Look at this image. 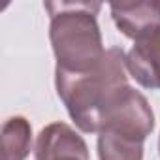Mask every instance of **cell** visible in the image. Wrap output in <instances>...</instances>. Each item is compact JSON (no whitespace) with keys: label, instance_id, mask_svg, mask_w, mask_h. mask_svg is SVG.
Listing matches in <instances>:
<instances>
[{"label":"cell","instance_id":"1","mask_svg":"<svg viewBox=\"0 0 160 160\" xmlns=\"http://www.w3.org/2000/svg\"><path fill=\"white\" fill-rule=\"evenodd\" d=\"M126 73L124 51L111 47L102 62L89 72L55 70V87L72 121L83 132L98 134L106 109L128 85Z\"/></svg>","mask_w":160,"mask_h":160},{"label":"cell","instance_id":"2","mask_svg":"<svg viewBox=\"0 0 160 160\" xmlns=\"http://www.w3.org/2000/svg\"><path fill=\"white\" fill-rule=\"evenodd\" d=\"M100 8L98 2H45L57 70L89 72L102 62L106 49L96 21Z\"/></svg>","mask_w":160,"mask_h":160},{"label":"cell","instance_id":"3","mask_svg":"<svg viewBox=\"0 0 160 160\" xmlns=\"http://www.w3.org/2000/svg\"><path fill=\"white\" fill-rule=\"evenodd\" d=\"M154 128V113L147 98L126 85L106 109L98 134H109L122 139L143 143Z\"/></svg>","mask_w":160,"mask_h":160},{"label":"cell","instance_id":"4","mask_svg":"<svg viewBox=\"0 0 160 160\" xmlns=\"http://www.w3.org/2000/svg\"><path fill=\"white\" fill-rule=\"evenodd\" d=\"M36 160H89L85 139L66 122H51L38 134Z\"/></svg>","mask_w":160,"mask_h":160},{"label":"cell","instance_id":"5","mask_svg":"<svg viewBox=\"0 0 160 160\" xmlns=\"http://www.w3.org/2000/svg\"><path fill=\"white\" fill-rule=\"evenodd\" d=\"M126 70L141 87L160 91V27L134 42L126 53Z\"/></svg>","mask_w":160,"mask_h":160},{"label":"cell","instance_id":"6","mask_svg":"<svg viewBox=\"0 0 160 160\" xmlns=\"http://www.w3.org/2000/svg\"><path fill=\"white\" fill-rule=\"evenodd\" d=\"M117 28L130 40H138L160 27V2H113L109 4Z\"/></svg>","mask_w":160,"mask_h":160},{"label":"cell","instance_id":"7","mask_svg":"<svg viewBox=\"0 0 160 160\" xmlns=\"http://www.w3.org/2000/svg\"><path fill=\"white\" fill-rule=\"evenodd\" d=\"M32 151V126L25 117H12L2 126V160H25Z\"/></svg>","mask_w":160,"mask_h":160},{"label":"cell","instance_id":"8","mask_svg":"<svg viewBox=\"0 0 160 160\" xmlns=\"http://www.w3.org/2000/svg\"><path fill=\"white\" fill-rule=\"evenodd\" d=\"M100 160H143V143L122 139L109 134H98Z\"/></svg>","mask_w":160,"mask_h":160},{"label":"cell","instance_id":"9","mask_svg":"<svg viewBox=\"0 0 160 160\" xmlns=\"http://www.w3.org/2000/svg\"><path fill=\"white\" fill-rule=\"evenodd\" d=\"M158 151H160V139H158Z\"/></svg>","mask_w":160,"mask_h":160}]
</instances>
